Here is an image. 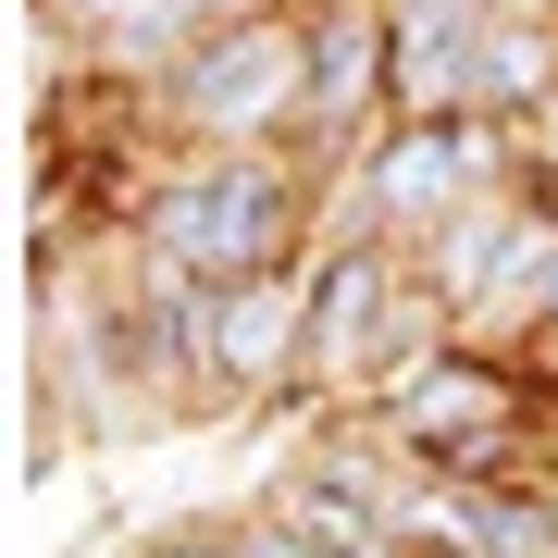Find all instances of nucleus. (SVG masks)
Here are the masks:
<instances>
[{"instance_id":"f257e3e1","label":"nucleus","mask_w":558,"mask_h":558,"mask_svg":"<svg viewBox=\"0 0 558 558\" xmlns=\"http://www.w3.org/2000/svg\"><path fill=\"white\" fill-rule=\"evenodd\" d=\"M112 223L174 286H248V274H311L323 260L336 186L299 149H161V161H137Z\"/></svg>"},{"instance_id":"f03ea898","label":"nucleus","mask_w":558,"mask_h":558,"mask_svg":"<svg viewBox=\"0 0 558 558\" xmlns=\"http://www.w3.org/2000/svg\"><path fill=\"white\" fill-rule=\"evenodd\" d=\"M299 112H311V0H236L149 87V161L161 149H299Z\"/></svg>"},{"instance_id":"7ed1b4c3","label":"nucleus","mask_w":558,"mask_h":558,"mask_svg":"<svg viewBox=\"0 0 558 558\" xmlns=\"http://www.w3.org/2000/svg\"><path fill=\"white\" fill-rule=\"evenodd\" d=\"M509 174H534V124H497V112L385 124V137L336 174V223H323V236H385V248H422L447 211H472L484 186H509Z\"/></svg>"},{"instance_id":"20e7f679","label":"nucleus","mask_w":558,"mask_h":558,"mask_svg":"<svg viewBox=\"0 0 558 558\" xmlns=\"http://www.w3.org/2000/svg\"><path fill=\"white\" fill-rule=\"evenodd\" d=\"M311 360V274H248V286H199V410L236 422L260 398H299Z\"/></svg>"},{"instance_id":"39448f33","label":"nucleus","mask_w":558,"mask_h":558,"mask_svg":"<svg viewBox=\"0 0 558 558\" xmlns=\"http://www.w3.org/2000/svg\"><path fill=\"white\" fill-rule=\"evenodd\" d=\"M236 558H336V546H311V534H286L274 509H236Z\"/></svg>"},{"instance_id":"423d86ee","label":"nucleus","mask_w":558,"mask_h":558,"mask_svg":"<svg viewBox=\"0 0 558 558\" xmlns=\"http://www.w3.org/2000/svg\"><path fill=\"white\" fill-rule=\"evenodd\" d=\"M373 558H459V546H447V534H422V521H398V534H385Z\"/></svg>"}]
</instances>
